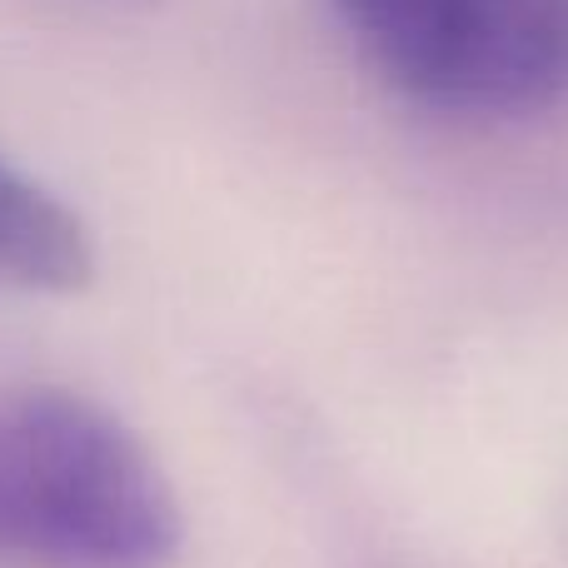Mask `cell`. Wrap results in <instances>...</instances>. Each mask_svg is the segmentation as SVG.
I'll return each mask as SVG.
<instances>
[{"label":"cell","instance_id":"1","mask_svg":"<svg viewBox=\"0 0 568 568\" xmlns=\"http://www.w3.org/2000/svg\"><path fill=\"white\" fill-rule=\"evenodd\" d=\"M180 494L150 444L65 384L0 394V568H170Z\"/></svg>","mask_w":568,"mask_h":568},{"label":"cell","instance_id":"2","mask_svg":"<svg viewBox=\"0 0 568 568\" xmlns=\"http://www.w3.org/2000/svg\"><path fill=\"white\" fill-rule=\"evenodd\" d=\"M369 60L434 110L539 115L568 100V0H334Z\"/></svg>","mask_w":568,"mask_h":568},{"label":"cell","instance_id":"3","mask_svg":"<svg viewBox=\"0 0 568 568\" xmlns=\"http://www.w3.org/2000/svg\"><path fill=\"white\" fill-rule=\"evenodd\" d=\"M90 280L85 220L0 150V294H75Z\"/></svg>","mask_w":568,"mask_h":568}]
</instances>
